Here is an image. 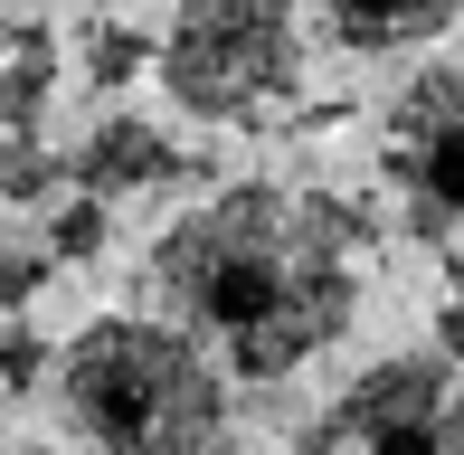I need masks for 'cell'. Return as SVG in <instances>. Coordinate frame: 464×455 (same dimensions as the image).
I'll use <instances>...</instances> for the list:
<instances>
[{
  "label": "cell",
  "instance_id": "obj_1",
  "mask_svg": "<svg viewBox=\"0 0 464 455\" xmlns=\"http://www.w3.org/2000/svg\"><path fill=\"white\" fill-rule=\"evenodd\" d=\"M361 247L370 218H351L332 190L294 180H227L199 209H180L142 257V285L227 380H294L323 361L361 314Z\"/></svg>",
  "mask_w": 464,
  "mask_h": 455
},
{
  "label": "cell",
  "instance_id": "obj_2",
  "mask_svg": "<svg viewBox=\"0 0 464 455\" xmlns=\"http://www.w3.org/2000/svg\"><path fill=\"white\" fill-rule=\"evenodd\" d=\"M57 408L95 455H227V370L171 314H95L67 342Z\"/></svg>",
  "mask_w": 464,
  "mask_h": 455
},
{
  "label": "cell",
  "instance_id": "obj_3",
  "mask_svg": "<svg viewBox=\"0 0 464 455\" xmlns=\"http://www.w3.org/2000/svg\"><path fill=\"white\" fill-rule=\"evenodd\" d=\"M152 76L189 123L256 133L304 95V10L294 0H171Z\"/></svg>",
  "mask_w": 464,
  "mask_h": 455
},
{
  "label": "cell",
  "instance_id": "obj_4",
  "mask_svg": "<svg viewBox=\"0 0 464 455\" xmlns=\"http://www.w3.org/2000/svg\"><path fill=\"white\" fill-rule=\"evenodd\" d=\"M294 455H464V370L427 351L379 361L294 437Z\"/></svg>",
  "mask_w": 464,
  "mask_h": 455
},
{
  "label": "cell",
  "instance_id": "obj_5",
  "mask_svg": "<svg viewBox=\"0 0 464 455\" xmlns=\"http://www.w3.org/2000/svg\"><path fill=\"white\" fill-rule=\"evenodd\" d=\"M379 180L417 237L464 257V67H417L379 114Z\"/></svg>",
  "mask_w": 464,
  "mask_h": 455
},
{
  "label": "cell",
  "instance_id": "obj_6",
  "mask_svg": "<svg viewBox=\"0 0 464 455\" xmlns=\"http://www.w3.org/2000/svg\"><path fill=\"white\" fill-rule=\"evenodd\" d=\"M67 171H76L86 199H133V190H171V180H189L199 161H189L171 133H152L142 114H114V123H95V133L67 152Z\"/></svg>",
  "mask_w": 464,
  "mask_h": 455
},
{
  "label": "cell",
  "instance_id": "obj_7",
  "mask_svg": "<svg viewBox=\"0 0 464 455\" xmlns=\"http://www.w3.org/2000/svg\"><path fill=\"white\" fill-rule=\"evenodd\" d=\"M464 0H313V19H323L332 48L351 57H398V48H427V38L455 29Z\"/></svg>",
  "mask_w": 464,
  "mask_h": 455
},
{
  "label": "cell",
  "instance_id": "obj_8",
  "mask_svg": "<svg viewBox=\"0 0 464 455\" xmlns=\"http://www.w3.org/2000/svg\"><path fill=\"white\" fill-rule=\"evenodd\" d=\"M57 76H67V48H57L29 10H10V0H0V133H38Z\"/></svg>",
  "mask_w": 464,
  "mask_h": 455
},
{
  "label": "cell",
  "instance_id": "obj_9",
  "mask_svg": "<svg viewBox=\"0 0 464 455\" xmlns=\"http://www.w3.org/2000/svg\"><path fill=\"white\" fill-rule=\"evenodd\" d=\"M57 190H76L67 152H38V133H0V209H38Z\"/></svg>",
  "mask_w": 464,
  "mask_h": 455
},
{
  "label": "cell",
  "instance_id": "obj_10",
  "mask_svg": "<svg viewBox=\"0 0 464 455\" xmlns=\"http://www.w3.org/2000/svg\"><path fill=\"white\" fill-rule=\"evenodd\" d=\"M152 57L161 48L142 29H123V19H86V29H76V76H86V86H133Z\"/></svg>",
  "mask_w": 464,
  "mask_h": 455
},
{
  "label": "cell",
  "instance_id": "obj_11",
  "mask_svg": "<svg viewBox=\"0 0 464 455\" xmlns=\"http://www.w3.org/2000/svg\"><path fill=\"white\" fill-rule=\"evenodd\" d=\"M48 266H57L48 247H29L10 218H0V314H19V304H29L38 285H48Z\"/></svg>",
  "mask_w": 464,
  "mask_h": 455
},
{
  "label": "cell",
  "instance_id": "obj_12",
  "mask_svg": "<svg viewBox=\"0 0 464 455\" xmlns=\"http://www.w3.org/2000/svg\"><path fill=\"white\" fill-rule=\"evenodd\" d=\"M95 247H104V199L76 190V209H57V218H48V257H57V266H76V257H95Z\"/></svg>",
  "mask_w": 464,
  "mask_h": 455
},
{
  "label": "cell",
  "instance_id": "obj_13",
  "mask_svg": "<svg viewBox=\"0 0 464 455\" xmlns=\"http://www.w3.org/2000/svg\"><path fill=\"white\" fill-rule=\"evenodd\" d=\"M38 361H48V342H38L29 323H10V333H0V389H29Z\"/></svg>",
  "mask_w": 464,
  "mask_h": 455
},
{
  "label": "cell",
  "instance_id": "obj_14",
  "mask_svg": "<svg viewBox=\"0 0 464 455\" xmlns=\"http://www.w3.org/2000/svg\"><path fill=\"white\" fill-rule=\"evenodd\" d=\"M436 342H446V361L464 370V257L446 266V295H436Z\"/></svg>",
  "mask_w": 464,
  "mask_h": 455
},
{
  "label": "cell",
  "instance_id": "obj_15",
  "mask_svg": "<svg viewBox=\"0 0 464 455\" xmlns=\"http://www.w3.org/2000/svg\"><path fill=\"white\" fill-rule=\"evenodd\" d=\"M10 455H67V446H10Z\"/></svg>",
  "mask_w": 464,
  "mask_h": 455
},
{
  "label": "cell",
  "instance_id": "obj_16",
  "mask_svg": "<svg viewBox=\"0 0 464 455\" xmlns=\"http://www.w3.org/2000/svg\"><path fill=\"white\" fill-rule=\"evenodd\" d=\"M95 10H114V0H95Z\"/></svg>",
  "mask_w": 464,
  "mask_h": 455
}]
</instances>
